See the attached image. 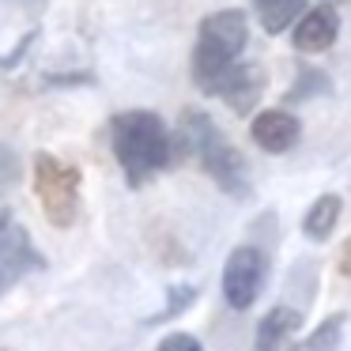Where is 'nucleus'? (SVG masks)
I'll return each mask as SVG.
<instances>
[{
	"label": "nucleus",
	"instance_id": "nucleus-12",
	"mask_svg": "<svg viewBox=\"0 0 351 351\" xmlns=\"http://www.w3.org/2000/svg\"><path fill=\"white\" fill-rule=\"evenodd\" d=\"M340 212H343V200L336 197V193H321L302 219V234L310 238V242H325L336 230V223H340Z\"/></svg>",
	"mask_w": 351,
	"mask_h": 351
},
{
	"label": "nucleus",
	"instance_id": "nucleus-6",
	"mask_svg": "<svg viewBox=\"0 0 351 351\" xmlns=\"http://www.w3.org/2000/svg\"><path fill=\"white\" fill-rule=\"evenodd\" d=\"M200 162H204V170L212 174V182L219 185L227 197L242 200L245 193H250V170H245L242 152H238L234 144H227L223 136H215L212 144H208V152L200 155Z\"/></svg>",
	"mask_w": 351,
	"mask_h": 351
},
{
	"label": "nucleus",
	"instance_id": "nucleus-7",
	"mask_svg": "<svg viewBox=\"0 0 351 351\" xmlns=\"http://www.w3.org/2000/svg\"><path fill=\"white\" fill-rule=\"evenodd\" d=\"M250 136H253V144H257L261 152L283 155V152H291V147L298 144L302 125H298V117L291 114V110H261V114L253 117V125H250Z\"/></svg>",
	"mask_w": 351,
	"mask_h": 351
},
{
	"label": "nucleus",
	"instance_id": "nucleus-3",
	"mask_svg": "<svg viewBox=\"0 0 351 351\" xmlns=\"http://www.w3.org/2000/svg\"><path fill=\"white\" fill-rule=\"evenodd\" d=\"M80 185H84V174H80L76 162H64L49 152L34 155V197H38L46 219L53 223L57 230L72 227L80 215Z\"/></svg>",
	"mask_w": 351,
	"mask_h": 351
},
{
	"label": "nucleus",
	"instance_id": "nucleus-17",
	"mask_svg": "<svg viewBox=\"0 0 351 351\" xmlns=\"http://www.w3.org/2000/svg\"><path fill=\"white\" fill-rule=\"evenodd\" d=\"M336 276H340L343 283H351V234L343 238L340 253H336Z\"/></svg>",
	"mask_w": 351,
	"mask_h": 351
},
{
	"label": "nucleus",
	"instance_id": "nucleus-2",
	"mask_svg": "<svg viewBox=\"0 0 351 351\" xmlns=\"http://www.w3.org/2000/svg\"><path fill=\"white\" fill-rule=\"evenodd\" d=\"M250 38V19L238 8H223L200 23L197 31V49H193V84L204 95H215L230 69H234L238 53L245 49Z\"/></svg>",
	"mask_w": 351,
	"mask_h": 351
},
{
	"label": "nucleus",
	"instance_id": "nucleus-5",
	"mask_svg": "<svg viewBox=\"0 0 351 351\" xmlns=\"http://www.w3.org/2000/svg\"><path fill=\"white\" fill-rule=\"evenodd\" d=\"M42 265L46 261L31 245V234L23 230V223H16L12 212H0V295L16 287L27 272H38Z\"/></svg>",
	"mask_w": 351,
	"mask_h": 351
},
{
	"label": "nucleus",
	"instance_id": "nucleus-13",
	"mask_svg": "<svg viewBox=\"0 0 351 351\" xmlns=\"http://www.w3.org/2000/svg\"><path fill=\"white\" fill-rule=\"evenodd\" d=\"M340 336H343V313H332L325 317L302 343H287L283 351H336L340 348Z\"/></svg>",
	"mask_w": 351,
	"mask_h": 351
},
{
	"label": "nucleus",
	"instance_id": "nucleus-4",
	"mask_svg": "<svg viewBox=\"0 0 351 351\" xmlns=\"http://www.w3.org/2000/svg\"><path fill=\"white\" fill-rule=\"evenodd\" d=\"M268 280V257L257 245H238L230 250L227 265H223V298L230 310H250L261 298Z\"/></svg>",
	"mask_w": 351,
	"mask_h": 351
},
{
	"label": "nucleus",
	"instance_id": "nucleus-15",
	"mask_svg": "<svg viewBox=\"0 0 351 351\" xmlns=\"http://www.w3.org/2000/svg\"><path fill=\"white\" fill-rule=\"evenodd\" d=\"M155 351H204L200 348V340L193 332H170V336H162L159 340V348Z\"/></svg>",
	"mask_w": 351,
	"mask_h": 351
},
{
	"label": "nucleus",
	"instance_id": "nucleus-14",
	"mask_svg": "<svg viewBox=\"0 0 351 351\" xmlns=\"http://www.w3.org/2000/svg\"><path fill=\"white\" fill-rule=\"evenodd\" d=\"M302 12V0H257V16H261V27L268 34H280L295 23V16Z\"/></svg>",
	"mask_w": 351,
	"mask_h": 351
},
{
	"label": "nucleus",
	"instance_id": "nucleus-8",
	"mask_svg": "<svg viewBox=\"0 0 351 351\" xmlns=\"http://www.w3.org/2000/svg\"><path fill=\"white\" fill-rule=\"evenodd\" d=\"M340 34V12L332 4H317L310 8L295 27V49L298 53H325Z\"/></svg>",
	"mask_w": 351,
	"mask_h": 351
},
{
	"label": "nucleus",
	"instance_id": "nucleus-11",
	"mask_svg": "<svg viewBox=\"0 0 351 351\" xmlns=\"http://www.w3.org/2000/svg\"><path fill=\"white\" fill-rule=\"evenodd\" d=\"M298 325H302V313L295 306H272L257 325L253 351H283L291 343V336L298 332Z\"/></svg>",
	"mask_w": 351,
	"mask_h": 351
},
{
	"label": "nucleus",
	"instance_id": "nucleus-10",
	"mask_svg": "<svg viewBox=\"0 0 351 351\" xmlns=\"http://www.w3.org/2000/svg\"><path fill=\"white\" fill-rule=\"evenodd\" d=\"M215 136H219V132H215L212 117L200 114V110H185V114L178 117V132H174V144H170V159H200Z\"/></svg>",
	"mask_w": 351,
	"mask_h": 351
},
{
	"label": "nucleus",
	"instance_id": "nucleus-16",
	"mask_svg": "<svg viewBox=\"0 0 351 351\" xmlns=\"http://www.w3.org/2000/svg\"><path fill=\"white\" fill-rule=\"evenodd\" d=\"M193 298H197V291H193V287H174V291H170V306H167V310H162L155 321H170V317H178V313H182L185 306L193 302Z\"/></svg>",
	"mask_w": 351,
	"mask_h": 351
},
{
	"label": "nucleus",
	"instance_id": "nucleus-9",
	"mask_svg": "<svg viewBox=\"0 0 351 351\" xmlns=\"http://www.w3.org/2000/svg\"><path fill=\"white\" fill-rule=\"evenodd\" d=\"M261 91H265V72H261L257 64H234V69L223 76V84L215 87V95H223L234 114H250V110L257 106Z\"/></svg>",
	"mask_w": 351,
	"mask_h": 351
},
{
	"label": "nucleus",
	"instance_id": "nucleus-1",
	"mask_svg": "<svg viewBox=\"0 0 351 351\" xmlns=\"http://www.w3.org/2000/svg\"><path fill=\"white\" fill-rule=\"evenodd\" d=\"M110 144L114 159L125 170V182L132 189L155 178L170 162V132L159 114L152 110H125L110 121Z\"/></svg>",
	"mask_w": 351,
	"mask_h": 351
}]
</instances>
